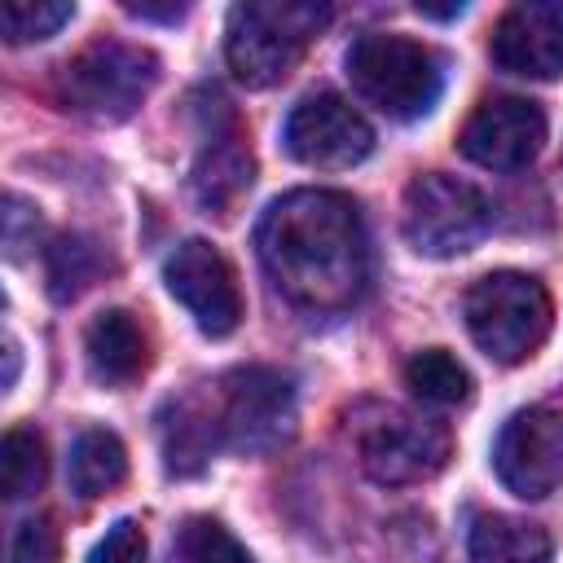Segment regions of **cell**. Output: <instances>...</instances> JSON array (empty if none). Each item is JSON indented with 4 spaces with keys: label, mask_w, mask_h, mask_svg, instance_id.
<instances>
[{
    "label": "cell",
    "mask_w": 563,
    "mask_h": 563,
    "mask_svg": "<svg viewBox=\"0 0 563 563\" xmlns=\"http://www.w3.org/2000/svg\"><path fill=\"white\" fill-rule=\"evenodd\" d=\"M457 145L488 172H519L545 145V114L528 97H493L466 119Z\"/></svg>",
    "instance_id": "obj_12"
},
{
    "label": "cell",
    "mask_w": 563,
    "mask_h": 563,
    "mask_svg": "<svg viewBox=\"0 0 563 563\" xmlns=\"http://www.w3.org/2000/svg\"><path fill=\"white\" fill-rule=\"evenodd\" d=\"M70 488L79 497H106L128 479V449L114 431L106 427H88L79 431V440L70 444Z\"/></svg>",
    "instance_id": "obj_18"
},
{
    "label": "cell",
    "mask_w": 563,
    "mask_h": 563,
    "mask_svg": "<svg viewBox=\"0 0 563 563\" xmlns=\"http://www.w3.org/2000/svg\"><path fill=\"white\" fill-rule=\"evenodd\" d=\"M405 387L431 405H462L471 396V374L453 352L427 347L405 361Z\"/></svg>",
    "instance_id": "obj_21"
},
{
    "label": "cell",
    "mask_w": 563,
    "mask_h": 563,
    "mask_svg": "<svg viewBox=\"0 0 563 563\" xmlns=\"http://www.w3.org/2000/svg\"><path fill=\"white\" fill-rule=\"evenodd\" d=\"M330 4L317 0H246L229 9L224 57L246 88L282 84L330 22Z\"/></svg>",
    "instance_id": "obj_2"
},
{
    "label": "cell",
    "mask_w": 563,
    "mask_h": 563,
    "mask_svg": "<svg viewBox=\"0 0 563 563\" xmlns=\"http://www.w3.org/2000/svg\"><path fill=\"white\" fill-rule=\"evenodd\" d=\"M35 229H40V216L31 202H22L18 194L4 198V251L9 255H22L26 246H35Z\"/></svg>",
    "instance_id": "obj_26"
},
{
    "label": "cell",
    "mask_w": 563,
    "mask_h": 563,
    "mask_svg": "<svg viewBox=\"0 0 563 563\" xmlns=\"http://www.w3.org/2000/svg\"><path fill=\"white\" fill-rule=\"evenodd\" d=\"M347 79L387 119H422L444 92V62L400 31H365L347 48Z\"/></svg>",
    "instance_id": "obj_3"
},
{
    "label": "cell",
    "mask_w": 563,
    "mask_h": 563,
    "mask_svg": "<svg viewBox=\"0 0 563 563\" xmlns=\"http://www.w3.org/2000/svg\"><path fill=\"white\" fill-rule=\"evenodd\" d=\"M110 268V260H106V251L92 242V238H57L53 246H48V255H44V273H48V295L57 299V303H70V299H79L101 273Z\"/></svg>",
    "instance_id": "obj_19"
},
{
    "label": "cell",
    "mask_w": 563,
    "mask_h": 563,
    "mask_svg": "<svg viewBox=\"0 0 563 563\" xmlns=\"http://www.w3.org/2000/svg\"><path fill=\"white\" fill-rule=\"evenodd\" d=\"M4 361H9V369H4V387H13V378H18V343H13V339L4 343Z\"/></svg>",
    "instance_id": "obj_29"
},
{
    "label": "cell",
    "mask_w": 563,
    "mask_h": 563,
    "mask_svg": "<svg viewBox=\"0 0 563 563\" xmlns=\"http://www.w3.org/2000/svg\"><path fill=\"white\" fill-rule=\"evenodd\" d=\"M352 444L374 484H422L449 462V431L400 405H361L352 413Z\"/></svg>",
    "instance_id": "obj_6"
},
{
    "label": "cell",
    "mask_w": 563,
    "mask_h": 563,
    "mask_svg": "<svg viewBox=\"0 0 563 563\" xmlns=\"http://www.w3.org/2000/svg\"><path fill=\"white\" fill-rule=\"evenodd\" d=\"M154 84H158V57L150 48L123 40H92L88 48L62 62L53 92L75 114L119 123L136 114V106L150 97Z\"/></svg>",
    "instance_id": "obj_5"
},
{
    "label": "cell",
    "mask_w": 563,
    "mask_h": 563,
    "mask_svg": "<svg viewBox=\"0 0 563 563\" xmlns=\"http://www.w3.org/2000/svg\"><path fill=\"white\" fill-rule=\"evenodd\" d=\"M48 479V449L35 427H13L0 444V488L9 501L35 497Z\"/></svg>",
    "instance_id": "obj_20"
},
{
    "label": "cell",
    "mask_w": 563,
    "mask_h": 563,
    "mask_svg": "<svg viewBox=\"0 0 563 563\" xmlns=\"http://www.w3.org/2000/svg\"><path fill=\"white\" fill-rule=\"evenodd\" d=\"M282 141L295 163L321 167V172H343V167H356L374 150V128L339 92H308L286 114Z\"/></svg>",
    "instance_id": "obj_9"
},
{
    "label": "cell",
    "mask_w": 563,
    "mask_h": 563,
    "mask_svg": "<svg viewBox=\"0 0 563 563\" xmlns=\"http://www.w3.org/2000/svg\"><path fill=\"white\" fill-rule=\"evenodd\" d=\"M9 563H57V528L48 519H26L13 532Z\"/></svg>",
    "instance_id": "obj_25"
},
{
    "label": "cell",
    "mask_w": 563,
    "mask_h": 563,
    "mask_svg": "<svg viewBox=\"0 0 563 563\" xmlns=\"http://www.w3.org/2000/svg\"><path fill=\"white\" fill-rule=\"evenodd\" d=\"M88 369L101 387H128L150 369V334L128 308H106L84 334Z\"/></svg>",
    "instance_id": "obj_15"
},
{
    "label": "cell",
    "mask_w": 563,
    "mask_h": 563,
    "mask_svg": "<svg viewBox=\"0 0 563 563\" xmlns=\"http://www.w3.org/2000/svg\"><path fill=\"white\" fill-rule=\"evenodd\" d=\"M145 528L136 519H119L106 528V537L92 545L88 563H145Z\"/></svg>",
    "instance_id": "obj_24"
},
{
    "label": "cell",
    "mask_w": 563,
    "mask_h": 563,
    "mask_svg": "<svg viewBox=\"0 0 563 563\" xmlns=\"http://www.w3.org/2000/svg\"><path fill=\"white\" fill-rule=\"evenodd\" d=\"M462 317H466V330L484 356H493L497 365H519L545 343L550 321H554V303L537 277L501 268V273L479 277L466 290Z\"/></svg>",
    "instance_id": "obj_4"
},
{
    "label": "cell",
    "mask_w": 563,
    "mask_h": 563,
    "mask_svg": "<svg viewBox=\"0 0 563 563\" xmlns=\"http://www.w3.org/2000/svg\"><path fill=\"white\" fill-rule=\"evenodd\" d=\"M158 435H163V457H167V471L176 475H194L211 462L220 444V427H216V413H211V400L202 396H180L163 409L158 418Z\"/></svg>",
    "instance_id": "obj_16"
},
{
    "label": "cell",
    "mask_w": 563,
    "mask_h": 563,
    "mask_svg": "<svg viewBox=\"0 0 563 563\" xmlns=\"http://www.w3.org/2000/svg\"><path fill=\"white\" fill-rule=\"evenodd\" d=\"M493 466L515 497L523 501L550 497L563 484V409L550 405L519 409L497 435Z\"/></svg>",
    "instance_id": "obj_10"
},
{
    "label": "cell",
    "mask_w": 563,
    "mask_h": 563,
    "mask_svg": "<svg viewBox=\"0 0 563 563\" xmlns=\"http://www.w3.org/2000/svg\"><path fill=\"white\" fill-rule=\"evenodd\" d=\"M255 251L268 282L312 317L347 312L369 290V238L347 194H282L255 229Z\"/></svg>",
    "instance_id": "obj_1"
},
{
    "label": "cell",
    "mask_w": 563,
    "mask_h": 563,
    "mask_svg": "<svg viewBox=\"0 0 563 563\" xmlns=\"http://www.w3.org/2000/svg\"><path fill=\"white\" fill-rule=\"evenodd\" d=\"M132 18H150V22H176L189 13V4H150V0H128L123 4Z\"/></svg>",
    "instance_id": "obj_27"
},
{
    "label": "cell",
    "mask_w": 563,
    "mask_h": 563,
    "mask_svg": "<svg viewBox=\"0 0 563 563\" xmlns=\"http://www.w3.org/2000/svg\"><path fill=\"white\" fill-rule=\"evenodd\" d=\"M255 180V158H251V145L242 136V128L229 119L224 128H211L198 163H194V176H189V189H194V202L202 211H216V216H229L233 202L251 189Z\"/></svg>",
    "instance_id": "obj_14"
},
{
    "label": "cell",
    "mask_w": 563,
    "mask_h": 563,
    "mask_svg": "<svg viewBox=\"0 0 563 563\" xmlns=\"http://www.w3.org/2000/svg\"><path fill=\"white\" fill-rule=\"evenodd\" d=\"M466 4H427V0H418V13L422 18H457Z\"/></svg>",
    "instance_id": "obj_28"
},
{
    "label": "cell",
    "mask_w": 563,
    "mask_h": 563,
    "mask_svg": "<svg viewBox=\"0 0 563 563\" xmlns=\"http://www.w3.org/2000/svg\"><path fill=\"white\" fill-rule=\"evenodd\" d=\"M70 18H75V4H62V0H4V9H0V22H4V40L9 44L48 40Z\"/></svg>",
    "instance_id": "obj_23"
},
{
    "label": "cell",
    "mask_w": 563,
    "mask_h": 563,
    "mask_svg": "<svg viewBox=\"0 0 563 563\" xmlns=\"http://www.w3.org/2000/svg\"><path fill=\"white\" fill-rule=\"evenodd\" d=\"M163 277H167V290L189 308L194 325L211 339H224L238 330L242 321V290H238V273L233 264L224 260L220 246L202 242V238H189L180 242L167 264H163Z\"/></svg>",
    "instance_id": "obj_11"
},
{
    "label": "cell",
    "mask_w": 563,
    "mask_h": 563,
    "mask_svg": "<svg viewBox=\"0 0 563 563\" xmlns=\"http://www.w3.org/2000/svg\"><path fill=\"white\" fill-rule=\"evenodd\" d=\"M471 563H550L554 541L541 523L515 515H479L471 523Z\"/></svg>",
    "instance_id": "obj_17"
},
{
    "label": "cell",
    "mask_w": 563,
    "mask_h": 563,
    "mask_svg": "<svg viewBox=\"0 0 563 563\" xmlns=\"http://www.w3.org/2000/svg\"><path fill=\"white\" fill-rule=\"evenodd\" d=\"M220 444L238 453H273L295 431V387L282 369L242 365L229 369L211 391Z\"/></svg>",
    "instance_id": "obj_8"
},
{
    "label": "cell",
    "mask_w": 563,
    "mask_h": 563,
    "mask_svg": "<svg viewBox=\"0 0 563 563\" xmlns=\"http://www.w3.org/2000/svg\"><path fill=\"white\" fill-rule=\"evenodd\" d=\"M493 62L519 79L563 75V0H523L501 13L488 44Z\"/></svg>",
    "instance_id": "obj_13"
},
{
    "label": "cell",
    "mask_w": 563,
    "mask_h": 563,
    "mask_svg": "<svg viewBox=\"0 0 563 563\" xmlns=\"http://www.w3.org/2000/svg\"><path fill=\"white\" fill-rule=\"evenodd\" d=\"M176 554H180V563H255L251 550L211 515H194L180 523Z\"/></svg>",
    "instance_id": "obj_22"
},
{
    "label": "cell",
    "mask_w": 563,
    "mask_h": 563,
    "mask_svg": "<svg viewBox=\"0 0 563 563\" xmlns=\"http://www.w3.org/2000/svg\"><path fill=\"white\" fill-rule=\"evenodd\" d=\"M400 224L418 255L453 260V255L471 251L475 242H484V233L493 229V202L471 180L427 172L405 185Z\"/></svg>",
    "instance_id": "obj_7"
}]
</instances>
